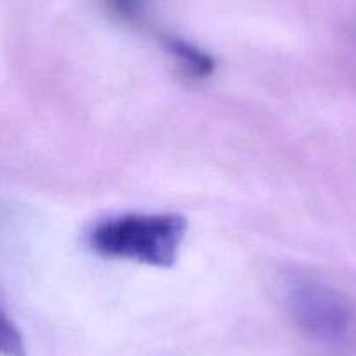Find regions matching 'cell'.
<instances>
[{
    "label": "cell",
    "mask_w": 356,
    "mask_h": 356,
    "mask_svg": "<svg viewBox=\"0 0 356 356\" xmlns=\"http://www.w3.org/2000/svg\"><path fill=\"white\" fill-rule=\"evenodd\" d=\"M187 220L177 213H128L98 224L89 248L105 259L171 267L186 239Z\"/></svg>",
    "instance_id": "6da1fadb"
},
{
    "label": "cell",
    "mask_w": 356,
    "mask_h": 356,
    "mask_svg": "<svg viewBox=\"0 0 356 356\" xmlns=\"http://www.w3.org/2000/svg\"><path fill=\"white\" fill-rule=\"evenodd\" d=\"M283 302L297 327L323 344H341L351 334L353 314L344 297L321 280L290 275L283 283Z\"/></svg>",
    "instance_id": "7a4b0ae2"
},
{
    "label": "cell",
    "mask_w": 356,
    "mask_h": 356,
    "mask_svg": "<svg viewBox=\"0 0 356 356\" xmlns=\"http://www.w3.org/2000/svg\"><path fill=\"white\" fill-rule=\"evenodd\" d=\"M164 47L184 77L191 81H204L213 75L217 67L213 56L196 44L180 37H166Z\"/></svg>",
    "instance_id": "3957f363"
},
{
    "label": "cell",
    "mask_w": 356,
    "mask_h": 356,
    "mask_svg": "<svg viewBox=\"0 0 356 356\" xmlns=\"http://www.w3.org/2000/svg\"><path fill=\"white\" fill-rule=\"evenodd\" d=\"M108 15L124 25L140 26L145 23L150 0H102Z\"/></svg>",
    "instance_id": "277c9868"
},
{
    "label": "cell",
    "mask_w": 356,
    "mask_h": 356,
    "mask_svg": "<svg viewBox=\"0 0 356 356\" xmlns=\"http://www.w3.org/2000/svg\"><path fill=\"white\" fill-rule=\"evenodd\" d=\"M0 353L6 356H26L22 334L2 309H0Z\"/></svg>",
    "instance_id": "5b68a950"
}]
</instances>
